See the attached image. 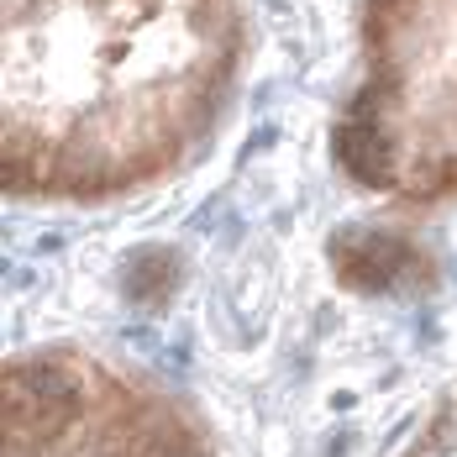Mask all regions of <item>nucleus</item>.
<instances>
[{
	"mask_svg": "<svg viewBox=\"0 0 457 457\" xmlns=\"http://www.w3.org/2000/svg\"><path fill=\"white\" fill-rule=\"evenodd\" d=\"M247 63V0H0V184L105 205L216 137Z\"/></svg>",
	"mask_w": 457,
	"mask_h": 457,
	"instance_id": "1",
	"label": "nucleus"
},
{
	"mask_svg": "<svg viewBox=\"0 0 457 457\" xmlns=\"http://www.w3.org/2000/svg\"><path fill=\"white\" fill-rule=\"evenodd\" d=\"M405 457H457V395L431 415V426L415 436V447Z\"/></svg>",
	"mask_w": 457,
	"mask_h": 457,
	"instance_id": "4",
	"label": "nucleus"
},
{
	"mask_svg": "<svg viewBox=\"0 0 457 457\" xmlns=\"http://www.w3.org/2000/svg\"><path fill=\"white\" fill-rule=\"evenodd\" d=\"M0 436L5 457H216L184 400L79 347L5 358Z\"/></svg>",
	"mask_w": 457,
	"mask_h": 457,
	"instance_id": "3",
	"label": "nucleus"
},
{
	"mask_svg": "<svg viewBox=\"0 0 457 457\" xmlns=\"http://www.w3.org/2000/svg\"><path fill=\"white\" fill-rule=\"evenodd\" d=\"M342 174L395 205L457 200V0H368Z\"/></svg>",
	"mask_w": 457,
	"mask_h": 457,
	"instance_id": "2",
	"label": "nucleus"
}]
</instances>
